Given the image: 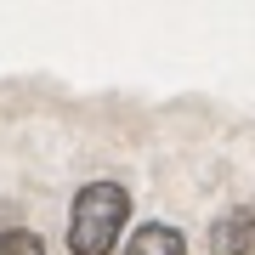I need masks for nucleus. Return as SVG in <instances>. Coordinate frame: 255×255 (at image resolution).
<instances>
[{"label": "nucleus", "mask_w": 255, "mask_h": 255, "mask_svg": "<svg viewBox=\"0 0 255 255\" xmlns=\"http://www.w3.org/2000/svg\"><path fill=\"white\" fill-rule=\"evenodd\" d=\"M210 255H255V204H238L210 227Z\"/></svg>", "instance_id": "f03ea898"}, {"label": "nucleus", "mask_w": 255, "mask_h": 255, "mask_svg": "<svg viewBox=\"0 0 255 255\" xmlns=\"http://www.w3.org/2000/svg\"><path fill=\"white\" fill-rule=\"evenodd\" d=\"M130 216V193L119 182H91L80 187V199H74V216H68V250L74 255H108L119 227H125Z\"/></svg>", "instance_id": "f257e3e1"}, {"label": "nucleus", "mask_w": 255, "mask_h": 255, "mask_svg": "<svg viewBox=\"0 0 255 255\" xmlns=\"http://www.w3.org/2000/svg\"><path fill=\"white\" fill-rule=\"evenodd\" d=\"M0 255H46L34 233H0Z\"/></svg>", "instance_id": "20e7f679"}, {"label": "nucleus", "mask_w": 255, "mask_h": 255, "mask_svg": "<svg viewBox=\"0 0 255 255\" xmlns=\"http://www.w3.org/2000/svg\"><path fill=\"white\" fill-rule=\"evenodd\" d=\"M125 255H182V233L164 227V221H147V227L130 238V250H125Z\"/></svg>", "instance_id": "7ed1b4c3"}]
</instances>
